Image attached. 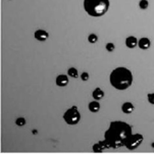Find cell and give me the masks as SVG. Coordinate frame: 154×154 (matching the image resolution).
I'll return each instance as SVG.
<instances>
[{"instance_id":"obj_19","label":"cell","mask_w":154,"mask_h":154,"mask_svg":"<svg viewBox=\"0 0 154 154\" xmlns=\"http://www.w3.org/2000/svg\"><path fill=\"white\" fill-rule=\"evenodd\" d=\"M105 48L108 52H112V51H114V49H116V45H114L113 43L109 42L105 45Z\"/></svg>"},{"instance_id":"obj_21","label":"cell","mask_w":154,"mask_h":154,"mask_svg":"<svg viewBox=\"0 0 154 154\" xmlns=\"http://www.w3.org/2000/svg\"><path fill=\"white\" fill-rule=\"evenodd\" d=\"M147 99H148V101H149L150 104H153V105H154V93H149V94H148Z\"/></svg>"},{"instance_id":"obj_9","label":"cell","mask_w":154,"mask_h":154,"mask_svg":"<svg viewBox=\"0 0 154 154\" xmlns=\"http://www.w3.org/2000/svg\"><path fill=\"white\" fill-rule=\"evenodd\" d=\"M138 42H139V40L136 37H134V36H129L126 39V46L128 48L133 49L138 45Z\"/></svg>"},{"instance_id":"obj_20","label":"cell","mask_w":154,"mask_h":154,"mask_svg":"<svg viewBox=\"0 0 154 154\" xmlns=\"http://www.w3.org/2000/svg\"><path fill=\"white\" fill-rule=\"evenodd\" d=\"M81 79H82V81H84V82H87V81H89V79H90V75H89L87 72H84L81 75Z\"/></svg>"},{"instance_id":"obj_6","label":"cell","mask_w":154,"mask_h":154,"mask_svg":"<svg viewBox=\"0 0 154 154\" xmlns=\"http://www.w3.org/2000/svg\"><path fill=\"white\" fill-rule=\"evenodd\" d=\"M34 37H35L36 40L40 41V42H44V41H46L47 39L49 38V34L48 32H46L45 30H42V29H39L35 32L34 34Z\"/></svg>"},{"instance_id":"obj_11","label":"cell","mask_w":154,"mask_h":154,"mask_svg":"<svg viewBox=\"0 0 154 154\" xmlns=\"http://www.w3.org/2000/svg\"><path fill=\"white\" fill-rule=\"evenodd\" d=\"M89 110L91 112H93V113H96V112H98L100 110V103L98 102V100H93L92 102L89 103Z\"/></svg>"},{"instance_id":"obj_15","label":"cell","mask_w":154,"mask_h":154,"mask_svg":"<svg viewBox=\"0 0 154 154\" xmlns=\"http://www.w3.org/2000/svg\"><path fill=\"white\" fill-rule=\"evenodd\" d=\"M148 6H149V2H148V0H140L139 2V7L142 10H145L148 8Z\"/></svg>"},{"instance_id":"obj_4","label":"cell","mask_w":154,"mask_h":154,"mask_svg":"<svg viewBox=\"0 0 154 154\" xmlns=\"http://www.w3.org/2000/svg\"><path fill=\"white\" fill-rule=\"evenodd\" d=\"M63 119L69 126H75L81 121V113L77 106H72L64 112Z\"/></svg>"},{"instance_id":"obj_14","label":"cell","mask_w":154,"mask_h":154,"mask_svg":"<svg viewBox=\"0 0 154 154\" xmlns=\"http://www.w3.org/2000/svg\"><path fill=\"white\" fill-rule=\"evenodd\" d=\"M67 75L70 78H74V79H77L79 77V72H78V69L75 67H69L67 69Z\"/></svg>"},{"instance_id":"obj_13","label":"cell","mask_w":154,"mask_h":154,"mask_svg":"<svg viewBox=\"0 0 154 154\" xmlns=\"http://www.w3.org/2000/svg\"><path fill=\"white\" fill-rule=\"evenodd\" d=\"M92 149H93L94 153H102L103 151L105 150V148L103 147L100 142H98V143H95V144L93 145Z\"/></svg>"},{"instance_id":"obj_5","label":"cell","mask_w":154,"mask_h":154,"mask_svg":"<svg viewBox=\"0 0 154 154\" xmlns=\"http://www.w3.org/2000/svg\"><path fill=\"white\" fill-rule=\"evenodd\" d=\"M143 140H144V137L141 134H133L131 137L129 138L126 143H125V147L127 148L128 150L133 151L135 149H137L139 146L143 143Z\"/></svg>"},{"instance_id":"obj_12","label":"cell","mask_w":154,"mask_h":154,"mask_svg":"<svg viewBox=\"0 0 154 154\" xmlns=\"http://www.w3.org/2000/svg\"><path fill=\"white\" fill-rule=\"evenodd\" d=\"M92 96L94 98V100H101V99H103L104 97V92L103 90L101 88H96L95 90L93 91L92 93Z\"/></svg>"},{"instance_id":"obj_10","label":"cell","mask_w":154,"mask_h":154,"mask_svg":"<svg viewBox=\"0 0 154 154\" xmlns=\"http://www.w3.org/2000/svg\"><path fill=\"white\" fill-rule=\"evenodd\" d=\"M134 109H135V106L133 105L131 102H125L122 105V110L124 113H126V114L132 113V112L134 111Z\"/></svg>"},{"instance_id":"obj_16","label":"cell","mask_w":154,"mask_h":154,"mask_svg":"<svg viewBox=\"0 0 154 154\" xmlns=\"http://www.w3.org/2000/svg\"><path fill=\"white\" fill-rule=\"evenodd\" d=\"M88 41L90 43H92V44H95L98 41L97 35H96V34H90V35H89V37H88Z\"/></svg>"},{"instance_id":"obj_8","label":"cell","mask_w":154,"mask_h":154,"mask_svg":"<svg viewBox=\"0 0 154 154\" xmlns=\"http://www.w3.org/2000/svg\"><path fill=\"white\" fill-rule=\"evenodd\" d=\"M138 46H139V48L142 49V50H147L151 46V41L147 37H142L141 39H139Z\"/></svg>"},{"instance_id":"obj_1","label":"cell","mask_w":154,"mask_h":154,"mask_svg":"<svg viewBox=\"0 0 154 154\" xmlns=\"http://www.w3.org/2000/svg\"><path fill=\"white\" fill-rule=\"evenodd\" d=\"M133 135L132 126L126 122L113 121L110 122L109 128L104 133V139L110 143L113 149L125 146L126 141Z\"/></svg>"},{"instance_id":"obj_7","label":"cell","mask_w":154,"mask_h":154,"mask_svg":"<svg viewBox=\"0 0 154 154\" xmlns=\"http://www.w3.org/2000/svg\"><path fill=\"white\" fill-rule=\"evenodd\" d=\"M55 82H56V85L59 86V87H66V86L69 85V80L66 75H57Z\"/></svg>"},{"instance_id":"obj_18","label":"cell","mask_w":154,"mask_h":154,"mask_svg":"<svg viewBox=\"0 0 154 154\" xmlns=\"http://www.w3.org/2000/svg\"><path fill=\"white\" fill-rule=\"evenodd\" d=\"M99 142H100L101 144H102V146H103L104 148H105V149H111V148H112L111 145H110V143H109L106 139H104L102 141H99Z\"/></svg>"},{"instance_id":"obj_2","label":"cell","mask_w":154,"mask_h":154,"mask_svg":"<svg viewBox=\"0 0 154 154\" xmlns=\"http://www.w3.org/2000/svg\"><path fill=\"white\" fill-rule=\"evenodd\" d=\"M133 74L130 69L124 66H119L114 69L109 75V82L111 86L116 90L124 91L130 88L133 84Z\"/></svg>"},{"instance_id":"obj_17","label":"cell","mask_w":154,"mask_h":154,"mask_svg":"<svg viewBox=\"0 0 154 154\" xmlns=\"http://www.w3.org/2000/svg\"><path fill=\"white\" fill-rule=\"evenodd\" d=\"M26 119H23V117H19V119H17V121H15V125H17V127H23L26 125Z\"/></svg>"},{"instance_id":"obj_3","label":"cell","mask_w":154,"mask_h":154,"mask_svg":"<svg viewBox=\"0 0 154 154\" xmlns=\"http://www.w3.org/2000/svg\"><path fill=\"white\" fill-rule=\"evenodd\" d=\"M109 0H84V9L92 17H103L108 11Z\"/></svg>"},{"instance_id":"obj_22","label":"cell","mask_w":154,"mask_h":154,"mask_svg":"<svg viewBox=\"0 0 154 154\" xmlns=\"http://www.w3.org/2000/svg\"><path fill=\"white\" fill-rule=\"evenodd\" d=\"M152 147L154 148V143H153V144H152Z\"/></svg>"}]
</instances>
